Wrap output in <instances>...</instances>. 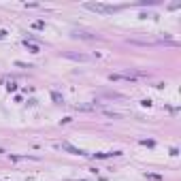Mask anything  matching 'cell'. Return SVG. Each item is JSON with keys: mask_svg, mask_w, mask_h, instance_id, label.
I'll list each match as a JSON object with an SVG mask.
<instances>
[{"mask_svg": "<svg viewBox=\"0 0 181 181\" xmlns=\"http://www.w3.org/2000/svg\"><path fill=\"white\" fill-rule=\"evenodd\" d=\"M141 77H149L147 73H138V70H126V73H115V75H111L109 79L111 81H136V79H141Z\"/></svg>", "mask_w": 181, "mask_h": 181, "instance_id": "obj_1", "label": "cell"}, {"mask_svg": "<svg viewBox=\"0 0 181 181\" xmlns=\"http://www.w3.org/2000/svg\"><path fill=\"white\" fill-rule=\"evenodd\" d=\"M85 9L96 11V13H104V15H111V13H117L122 6H115V4H102V2H88Z\"/></svg>", "mask_w": 181, "mask_h": 181, "instance_id": "obj_2", "label": "cell"}, {"mask_svg": "<svg viewBox=\"0 0 181 181\" xmlns=\"http://www.w3.org/2000/svg\"><path fill=\"white\" fill-rule=\"evenodd\" d=\"M66 58H70V60H81V62H85V60H90L88 55H83V53H64Z\"/></svg>", "mask_w": 181, "mask_h": 181, "instance_id": "obj_3", "label": "cell"}, {"mask_svg": "<svg viewBox=\"0 0 181 181\" xmlns=\"http://www.w3.org/2000/svg\"><path fill=\"white\" fill-rule=\"evenodd\" d=\"M24 45L28 47V49H30L32 53H39V51H41V47H39V45H34V43H32V41H28V39L24 41Z\"/></svg>", "mask_w": 181, "mask_h": 181, "instance_id": "obj_4", "label": "cell"}, {"mask_svg": "<svg viewBox=\"0 0 181 181\" xmlns=\"http://www.w3.org/2000/svg\"><path fill=\"white\" fill-rule=\"evenodd\" d=\"M51 96H53V100H55V102H64V98H62L58 92H51Z\"/></svg>", "mask_w": 181, "mask_h": 181, "instance_id": "obj_5", "label": "cell"}, {"mask_svg": "<svg viewBox=\"0 0 181 181\" xmlns=\"http://www.w3.org/2000/svg\"><path fill=\"white\" fill-rule=\"evenodd\" d=\"M4 34H6V32H4V30H0V39H4Z\"/></svg>", "mask_w": 181, "mask_h": 181, "instance_id": "obj_6", "label": "cell"}, {"mask_svg": "<svg viewBox=\"0 0 181 181\" xmlns=\"http://www.w3.org/2000/svg\"><path fill=\"white\" fill-rule=\"evenodd\" d=\"M79 181H85V179H79Z\"/></svg>", "mask_w": 181, "mask_h": 181, "instance_id": "obj_7", "label": "cell"}]
</instances>
